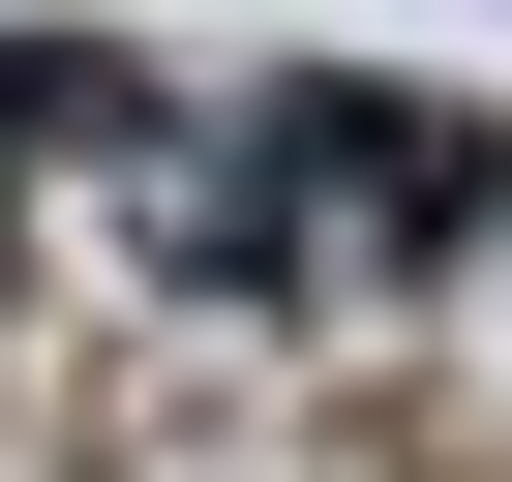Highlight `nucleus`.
I'll return each instance as SVG.
<instances>
[{
	"label": "nucleus",
	"instance_id": "obj_1",
	"mask_svg": "<svg viewBox=\"0 0 512 482\" xmlns=\"http://www.w3.org/2000/svg\"><path fill=\"white\" fill-rule=\"evenodd\" d=\"M0 272H31V181H0Z\"/></svg>",
	"mask_w": 512,
	"mask_h": 482
}]
</instances>
